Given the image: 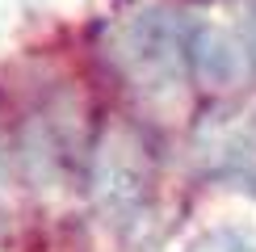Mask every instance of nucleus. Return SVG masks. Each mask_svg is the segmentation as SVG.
<instances>
[{"label": "nucleus", "mask_w": 256, "mask_h": 252, "mask_svg": "<svg viewBox=\"0 0 256 252\" xmlns=\"http://www.w3.org/2000/svg\"><path fill=\"white\" fill-rule=\"evenodd\" d=\"M252 46H256V13H252Z\"/></svg>", "instance_id": "nucleus-2"}, {"label": "nucleus", "mask_w": 256, "mask_h": 252, "mask_svg": "<svg viewBox=\"0 0 256 252\" xmlns=\"http://www.w3.org/2000/svg\"><path fill=\"white\" fill-rule=\"evenodd\" d=\"M189 252H256V231L252 227H214L194 240Z\"/></svg>", "instance_id": "nucleus-1"}]
</instances>
